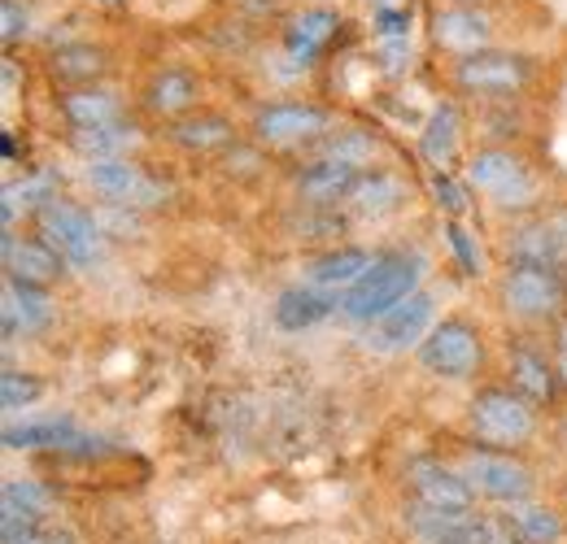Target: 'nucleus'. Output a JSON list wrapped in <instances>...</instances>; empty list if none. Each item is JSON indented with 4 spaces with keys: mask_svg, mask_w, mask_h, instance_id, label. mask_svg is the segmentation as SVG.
<instances>
[{
    "mask_svg": "<svg viewBox=\"0 0 567 544\" xmlns=\"http://www.w3.org/2000/svg\"><path fill=\"white\" fill-rule=\"evenodd\" d=\"M415 283H420V262L411 253L375 258V266L341 296V314L354 318V323H375L393 305H402L406 296H415Z\"/></svg>",
    "mask_w": 567,
    "mask_h": 544,
    "instance_id": "nucleus-1",
    "label": "nucleus"
},
{
    "mask_svg": "<svg viewBox=\"0 0 567 544\" xmlns=\"http://www.w3.org/2000/svg\"><path fill=\"white\" fill-rule=\"evenodd\" d=\"M35 222H40V240H49L58 249V258L74 271H87V266H96L105 258V231L79 205L53 197V201L40 205Z\"/></svg>",
    "mask_w": 567,
    "mask_h": 544,
    "instance_id": "nucleus-2",
    "label": "nucleus"
},
{
    "mask_svg": "<svg viewBox=\"0 0 567 544\" xmlns=\"http://www.w3.org/2000/svg\"><path fill=\"white\" fill-rule=\"evenodd\" d=\"M472 431L485 449H515L528 444L537 431V409L515 388H485L472 401Z\"/></svg>",
    "mask_w": 567,
    "mask_h": 544,
    "instance_id": "nucleus-3",
    "label": "nucleus"
},
{
    "mask_svg": "<svg viewBox=\"0 0 567 544\" xmlns=\"http://www.w3.org/2000/svg\"><path fill=\"white\" fill-rule=\"evenodd\" d=\"M567 301L564 274L555 266H537V262H511V271L502 279V305L515 318H550Z\"/></svg>",
    "mask_w": 567,
    "mask_h": 544,
    "instance_id": "nucleus-4",
    "label": "nucleus"
},
{
    "mask_svg": "<svg viewBox=\"0 0 567 544\" xmlns=\"http://www.w3.org/2000/svg\"><path fill=\"white\" fill-rule=\"evenodd\" d=\"M463 479L472 483V492L506 505H519L533 496V471L506 449H472L463 458Z\"/></svg>",
    "mask_w": 567,
    "mask_h": 544,
    "instance_id": "nucleus-5",
    "label": "nucleus"
},
{
    "mask_svg": "<svg viewBox=\"0 0 567 544\" xmlns=\"http://www.w3.org/2000/svg\"><path fill=\"white\" fill-rule=\"evenodd\" d=\"M467 184L476 192H485L494 205H502V209L533 201V175L511 148H481L472 157V166H467Z\"/></svg>",
    "mask_w": 567,
    "mask_h": 544,
    "instance_id": "nucleus-6",
    "label": "nucleus"
},
{
    "mask_svg": "<svg viewBox=\"0 0 567 544\" xmlns=\"http://www.w3.org/2000/svg\"><path fill=\"white\" fill-rule=\"evenodd\" d=\"M424 366L432 375H445V379H472L481 370V332L463 318H445L420 348Z\"/></svg>",
    "mask_w": 567,
    "mask_h": 544,
    "instance_id": "nucleus-7",
    "label": "nucleus"
},
{
    "mask_svg": "<svg viewBox=\"0 0 567 544\" xmlns=\"http://www.w3.org/2000/svg\"><path fill=\"white\" fill-rule=\"evenodd\" d=\"M411 496L420 510H432V514H450V519H467L472 514V483L463 479V471H450L445 462H432V458H420L411 462Z\"/></svg>",
    "mask_w": 567,
    "mask_h": 544,
    "instance_id": "nucleus-8",
    "label": "nucleus"
},
{
    "mask_svg": "<svg viewBox=\"0 0 567 544\" xmlns=\"http://www.w3.org/2000/svg\"><path fill=\"white\" fill-rule=\"evenodd\" d=\"M458 87L472 92V96H515L528 87L533 79V62L528 57H515V53H472L463 57L454 70Z\"/></svg>",
    "mask_w": 567,
    "mask_h": 544,
    "instance_id": "nucleus-9",
    "label": "nucleus"
},
{
    "mask_svg": "<svg viewBox=\"0 0 567 544\" xmlns=\"http://www.w3.org/2000/svg\"><path fill=\"white\" fill-rule=\"evenodd\" d=\"M87 188L96 192V197H105L110 205H157L166 201V188L157 184V179H148L144 175V166L136 161H127V157H110V161H92L87 166Z\"/></svg>",
    "mask_w": 567,
    "mask_h": 544,
    "instance_id": "nucleus-10",
    "label": "nucleus"
},
{
    "mask_svg": "<svg viewBox=\"0 0 567 544\" xmlns=\"http://www.w3.org/2000/svg\"><path fill=\"white\" fill-rule=\"evenodd\" d=\"M328 132V109L323 105H306V101H276L267 109H258L254 118V136L262 144H301Z\"/></svg>",
    "mask_w": 567,
    "mask_h": 544,
    "instance_id": "nucleus-11",
    "label": "nucleus"
},
{
    "mask_svg": "<svg viewBox=\"0 0 567 544\" xmlns=\"http://www.w3.org/2000/svg\"><path fill=\"white\" fill-rule=\"evenodd\" d=\"M427 323H432V296L415 292L406 296L402 305H393L384 318L371 323V344L384 348V353H398V348H411L415 341H427Z\"/></svg>",
    "mask_w": 567,
    "mask_h": 544,
    "instance_id": "nucleus-12",
    "label": "nucleus"
},
{
    "mask_svg": "<svg viewBox=\"0 0 567 544\" xmlns=\"http://www.w3.org/2000/svg\"><path fill=\"white\" fill-rule=\"evenodd\" d=\"M62 258L49 240H18L4 236V279L31 283V287H49L53 279H62Z\"/></svg>",
    "mask_w": 567,
    "mask_h": 544,
    "instance_id": "nucleus-13",
    "label": "nucleus"
},
{
    "mask_svg": "<svg viewBox=\"0 0 567 544\" xmlns=\"http://www.w3.org/2000/svg\"><path fill=\"white\" fill-rule=\"evenodd\" d=\"M0 318H4V336H35L40 327H49L53 305H49L44 287L4 279V305H0Z\"/></svg>",
    "mask_w": 567,
    "mask_h": 544,
    "instance_id": "nucleus-14",
    "label": "nucleus"
},
{
    "mask_svg": "<svg viewBox=\"0 0 567 544\" xmlns=\"http://www.w3.org/2000/svg\"><path fill=\"white\" fill-rule=\"evenodd\" d=\"M432 35L441 49H454L463 57L472 53H485V40H489V18L481 9H467V4H454V9H441L432 18Z\"/></svg>",
    "mask_w": 567,
    "mask_h": 544,
    "instance_id": "nucleus-15",
    "label": "nucleus"
},
{
    "mask_svg": "<svg viewBox=\"0 0 567 544\" xmlns=\"http://www.w3.org/2000/svg\"><path fill=\"white\" fill-rule=\"evenodd\" d=\"M511 253H515V262H537V266H555L559 271L567 262V218H546L537 227L515 231Z\"/></svg>",
    "mask_w": 567,
    "mask_h": 544,
    "instance_id": "nucleus-16",
    "label": "nucleus"
},
{
    "mask_svg": "<svg viewBox=\"0 0 567 544\" xmlns=\"http://www.w3.org/2000/svg\"><path fill=\"white\" fill-rule=\"evenodd\" d=\"M358 179H362V175H358L354 166L323 157V161H315V166H306V170H301L297 188H301V197H306V201L332 205V201H341V197H354Z\"/></svg>",
    "mask_w": 567,
    "mask_h": 544,
    "instance_id": "nucleus-17",
    "label": "nucleus"
},
{
    "mask_svg": "<svg viewBox=\"0 0 567 544\" xmlns=\"http://www.w3.org/2000/svg\"><path fill=\"white\" fill-rule=\"evenodd\" d=\"M375 266V258L367 253V249H337V253H328V258H319L315 266H310V287H319V292H350L362 274Z\"/></svg>",
    "mask_w": 567,
    "mask_h": 544,
    "instance_id": "nucleus-18",
    "label": "nucleus"
},
{
    "mask_svg": "<svg viewBox=\"0 0 567 544\" xmlns=\"http://www.w3.org/2000/svg\"><path fill=\"white\" fill-rule=\"evenodd\" d=\"M337 27H341V18L332 9H306V13H297L292 27H288V57L301 62V66L315 62L323 53V44L337 35Z\"/></svg>",
    "mask_w": 567,
    "mask_h": 544,
    "instance_id": "nucleus-19",
    "label": "nucleus"
},
{
    "mask_svg": "<svg viewBox=\"0 0 567 544\" xmlns=\"http://www.w3.org/2000/svg\"><path fill=\"white\" fill-rule=\"evenodd\" d=\"M337 310V296L319 292V287H288L276 301V323L284 332H306L315 323H323Z\"/></svg>",
    "mask_w": 567,
    "mask_h": 544,
    "instance_id": "nucleus-20",
    "label": "nucleus"
},
{
    "mask_svg": "<svg viewBox=\"0 0 567 544\" xmlns=\"http://www.w3.org/2000/svg\"><path fill=\"white\" fill-rule=\"evenodd\" d=\"M49 514H53L49 488H40V483H31V479H9V483H4L0 527H13V523H44Z\"/></svg>",
    "mask_w": 567,
    "mask_h": 544,
    "instance_id": "nucleus-21",
    "label": "nucleus"
},
{
    "mask_svg": "<svg viewBox=\"0 0 567 544\" xmlns=\"http://www.w3.org/2000/svg\"><path fill=\"white\" fill-rule=\"evenodd\" d=\"M4 444L9 449H71V444H83V436L74 431L71 418H35V422L4 427Z\"/></svg>",
    "mask_w": 567,
    "mask_h": 544,
    "instance_id": "nucleus-22",
    "label": "nucleus"
},
{
    "mask_svg": "<svg viewBox=\"0 0 567 544\" xmlns=\"http://www.w3.org/2000/svg\"><path fill=\"white\" fill-rule=\"evenodd\" d=\"M506 532H511L515 544H559L564 519H559L550 505L519 501V505H511V514H506Z\"/></svg>",
    "mask_w": 567,
    "mask_h": 544,
    "instance_id": "nucleus-23",
    "label": "nucleus"
},
{
    "mask_svg": "<svg viewBox=\"0 0 567 544\" xmlns=\"http://www.w3.org/2000/svg\"><path fill=\"white\" fill-rule=\"evenodd\" d=\"M62 114L71 118V127H105V123H118L123 118V105L114 92L105 87H79L71 96H62Z\"/></svg>",
    "mask_w": 567,
    "mask_h": 544,
    "instance_id": "nucleus-24",
    "label": "nucleus"
},
{
    "mask_svg": "<svg viewBox=\"0 0 567 544\" xmlns=\"http://www.w3.org/2000/svg\"><path fill=\"white\" fill-rule=\"evenodd\" d=\"M197 96H202V87H197V79H193L188 70H162V74L148 83V109H153V114H166V118L193 109Z\"/></svg>",
    "mask_w": 567,
    "mask_h": 544,
    "instance_id": "nucleus-25",
    "label": "nucleus"
},
{
    "mask_svg": "<svg viewBox=\"0 0 567 544\" xmlns=\"http://www.w3.org/2000/svg\"><path fill=\"white\" fill-rule=\"evenodd\" d=\"M231 123L218 118V114H193V118H179L171 127V139L188 153H214V148H227L231 144Z\"/></svg>",
    "mask_w": 567,
    "mask_h": 544,
    "instance_id": "nucleus-26",
    "label": "nucleus"
},
{
    "mask_svg": "<svg viewBox=\"0 0 567 544\" xmlns=\"http://www.w3.org/2000/svg\"><path fill=\"white\" fill-rule=\"evenodd\" d=\"M136 144V127L132 123H105V127H79L74 132V148L87 157V161H110V157H123L127 148Z\"/></svg>",
    "mask_w": 567,
    "mask_h": 544,
    "instance_id": "nucleus-27",
    "label": "nucleus"
},
{
    "mask_svg": "<svg viewBox=\"0 0 567 544\" xmlns=\"http://www.w3.org/2000/svg\"><path fill=\"white\" fill-rule=\"evenodd\" d=\"M420 148H424V157L436 170L454 157V148H458V109H454V105H436V109H432Z\"/></svg>",
    "mask_w": 567,
    "mask_h": 544,
    "instance_id": "nucleus-28",
    "label": "nucleus"
},
{
    "mask_svg": "<svg viewBox=\"0 0 567 544\" xmlns=\"http://www.w3.org/2000/svg\"><path fill=\"white\" fill-rule=\"evenodd\" d=\"M511 375H515V393H524L533 406L546 401L555 393V375H550V362L528 353V348H515L511 353Z\"/></svg>",
    "mask_w": 567,
    "mask_h": 544,
    "instance_id": "nucleus-29",
    "label": "nucleus"
},
{
    "mask_svg": "<svg viewBox=\"0 0 567 544\" xmlns=\"http://www.w3.org/2000/svg\"><path fill=\"white\" fill-rule=\"evenodd\" d=\"M105 70V53L92 49V44H66L58 57H53V74L66 79V83H87Z\"/></svg>",
    "mask_w": 567,
    "mask_h": 544,
    "instance_id": "nucleus-30",
    "label": "nucleus"
},
{
    "mask_svg": "<svg viewBox=\"0 0 567 544\" xmlns=\"http://www.w3.org/2000/svg\"><path fill=\"white\" fill-rule=\"evenodd\" d=\"M44 397V384L27 370H4L0 375V406L4 409H27Z\"/></svg>",
    "mask_w": 567,
    "mask_h": 544,
    "instance_id": "nucleus-31",
    "label": "nucleus"
},
{
    "mask_svg": "<svg viewBox=\"0 0 567 544\" xmlns=\"http://www.w3.org/2000/svg\"><path fill=\"white\" fill-rule=\"evenodd\" d=\"M398 197H402V188H398L389 175H375V179H358V188L350 201H354L362 213H380V209H389Z\"/></svg>",
    "mask_w": 567,
    "mask_h": 544,
    "instance_id": "nucleus-32",
    "label": "nucleus"
},
{
    "mask_svg": "<svg viewBox=\"0 0 567 544\" xmlns=\"http://www.w3.org/2000/svg\"><path fill=\"white\" fill-rule=\"evenodd\" d=\"M375 153H380V139L367 136V132H346L341 139H332V148H328L332 161H346V166H354V170H362Z\"/></svg>",
    "mask_w": 567,
    "mask_h": 544,
    "instance_id": "nucleus-33",
    "label": "nucleus"
},
{
    "mask_svg": "<svg viewBox=\"0 0 567 544\" xmlns=\"http://www.w3.org/2000/svg\"><path fill=\"white\" fill-rule=\"evenodd\" d=\"M0 532H4V544H74L71 536H62L58 527H44V523H13Z\"/></svg>",
    "mask_w": 567,
    "mask_h": 544,
    "instance_id": "nucleus-34",
    "label": "nucleus"
},
{
    "mask_svg": "<svg viewBox=\"0 0 567 544\" xmlns=\"http://www.w3.org/2000/svg\"><path fill=\"white\" fill-rule=\"evenodd\" d=\"M22 35H27V9L18 0H0V40L18 44Z\"/></svg>",
    "mask_w": 567,
    "mask_h": 544,
    "instance_id": "nucleus-35",
    "label": "nucleus"
},
{
    "mask_svg": "<svg viewBox=\"0 0 567 544\" xmlns=\"http://www.w3.org/2000/svg\"><path fill=\"white\" fill-rule=\"evenodd\" d=\"M445 236H450V244H454V253H458V262H463V271L476 274L481 271V262H476V249H472V240H467V231L458 227V222H450L445 227Z\"/></svg>",
    "mask_w": 567,
    "mask_h": 544,
    "instance_id": "nucleus-36",
    "label": "nucleus"
},
{
    "mask_svg": "<svg viewBox=\"0 0 567 544\" xmlns=\"http://www.w3.org/2000/svg\"><path fill=\"white\" fill-rule=\"evenodd\" d=\"M436 201H441V209H445V213H463V209H467V201H463V188H458L450 175H436Z\"/></svg>",
    "mask_w": 567,
    "mask_h": 544,
    "instance_id": "nucleus-37",
    "label": "nucleus"
},
{
    "mask_svg": "<svg viewBox=\"0 0 567 544\" xmlns=\"http://www.w3.org/2000/svg\"><path fill=\"white\" fill-rule=\"evenodd\" d=\"M96 4H123V0H96Z\"/></svg>",
    "mask_w": 567,
    "mask_h": 544,
    "instance_id": "nucleus-38",
    "label": "nucleus"
}]
</instances>
